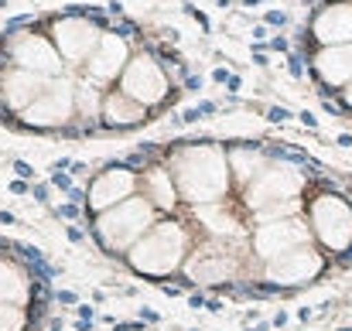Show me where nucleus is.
Masks as SVG:
<instances>
[{
	"mask_svg": "<svg viewBox=\"0 0 352 331\" xmlns=\"http://www.w3.org/2000/svg\"><path fill=\"white\" fill-rule=\"evenodd\" d=\"M168 168L175 174V185L182 198L199 209V205H216L226 202L233 188V171H230V150L216 140L188 144L168 157Z\"/></svg>",
	"mask_w": 352,
	"mask_h": 331,
	"instance_id": "nucleus-1",
	"label": "nucleus"
},
{
	"mask_svg": "<svg viewBox=\"0 0 352 331\" xmlns=\"http://www.w3.org/2000/svg\"><path fill=\"white\" fill-rule=\"evenodd\" d=\"M301 192H305V178L294 164L284 161H270L246 188H243V205L250 209V216L256 222H274V219H291L301 209Z\"/></svg>",
	"mask_w": 352,
	"mask_h": 331,
	"instance_id": "nucleus-2",
	"label": "nucleus"
},
{
	"mask_svg": "<svg viewBox=\"0 0 352 331\" xmlns=\"http://www.w3.org/2000/svg\"><path fill=\"white\" fill-rule=\"evenodd\" d=\"M126 263L144 277H168L188 263V229L175 219L157 222L130 253Z\"/></svg>",
	"mask_w": 352,
	"mask_h": 331,
	"instance_id": "nucleus-3",
	"label": "nucleus"
},
{
	"mask_svg": "<svg viewBox=\"0 0 352 331\" xmlns=\"http://www.w3.org/2000/svg\"><path fill=\"white\" fill-rule=\"evenodd\" d=\"M157 222H161L157 219V209L144 195H133L130 202H123L117 209L96 216L93 232H96V239H100L103 249H110V253H130Z\"/></svg>",
	"mask_w": 352,
	"mask_h": 331,
	"instance_id": "nucleus-4",
	"label": "nucleus"
},
{
	"mask_svg": "<svg viewBox=\"0 0 352 331\" xmlns=\"http://www.w3.org/2000/svg\"><path fill=\"white\" fill-rule=\"evenodd\" d=\"M3 58H7V65L24 69L38 79H62L65 76V62H62L55 41L34 27L10 31L3 38Z\"/></svg>",
	"mask_w": 352,
	"mask_h": 331,
	"instance_id": "nucleus-5",
	"label": "nucleus"
},
{
	"mask_svg": "<svg viewBox=\"0 0 352 331\" xmlns=\"http://www.w3.org/2000/svg\"><path fill=\"white\" fill-rule=\"evenodd\" d=\"M17 119L31 130H62V126L76 123V79L72 76L48 79L45 89L38 93V100Z\"/></svg>",
	"mask_w": 352,
	"mask_h": 331,
	"instance_id": "nucleus-6",
	"label": "nucleus"
},
{
	"mask_svg": "<svg viewBox=\"0 0 352 331\" xmlns=\"http://www.w3.org/2000/svg\"><path fill=\"white\" fill-rule=\"evenodd\" d=\"M117 89L126 93L130 100H137L140 106L157 110V106H164L168 96H171V79H168L164 65H161L151 52H133L130 65H126L123 76H120Z\"/></svg>",
	"mask_w": 352,
	"mask_h": 331,
	"instance_id": "nucleus-7",
	"label": "nucleus"
},
{
	"mask_svg": "<svg viewBox=\"0 0 352 331\" xmlns=\"http://www.w3.org/2000/svg\"><path fill=\"white\" fill-rule=\"evenodd\" d=\"M308 225L329 253H346L352 246V209L332 192H322L308 202Z\"/></svg>",
	"mask_w": 352,
	"mask_h": 331,
	"instance_id": "nucleus-8",
	"label": "nucleus"
},
{
	"mask_svg": "<svg viewBox=\"0 0 352 331\" xmlns=\"http://www.w3.org/2000/svg\"><path fill=\"white\" fill-rule=\"evenodd\" d=\"M103 34L107 31L93 17H82V14H65V17H55L48 24V38L55 41L62 62L72 69H82L89 62V55L100 48Z\"/></svg>",
	"mask_w": 352,
	"mask_h": 331,
	"instance_id": "nucleus-9",
	"label": "nucleus"
},
{
	"mask_svg": "<svg viewBox=\"0 0 352 331\" xmlns=\"http://www.w3.org/2000/svg\"><path fill=\"white\" fill-rule=\"evenodd\" d=\"M311 236H315V232H311L308 219L291 216V219L260 222V225L253 229L250 246H253V256H260L263 263H270V260H277V256H284V253H291V249L311 246Z\"/></svg>",
	"mask_w": 352,
	"mask_h": 331,
	"instance_id": "nucleus-10",
	"label": "nucleus"
},
{
	"mask_svg": "<svg viewBox=\"0 0 352 331\" xmlns=\"http://www.w3.org/2000/svg\"><path fill=\"white\" fill-rule=\"evenodd\" d=\"M140 188V174L126 164H113V168H103L93 181H89V195H86V205L89 212L103 216L110 209H117L123 202H130Z\"/></svg>",
	"mask_w": 352,
	"mask_h": 331,
	"instance_id": "nucleus-11",
	"label": "nucleus"
},
{
	"mask_svg": "<svg viewBox=\"0 0 352 331\" xmlns=\"http://www.w3.org/2000/svg\"><path fill=\"white\" fill-rule=\"evenodd\" d=\"M130 58H133V52H130V41L117 34V31H107L103 34V41H100V48L89 55V62L79 69L82 72V79H89V82H96L100 89H107V86H117L120 76H123V69L130 65Z\"/></svg>",
	"mask_w": 352,
	"mask_h": 331,
	"instance_id": "nucleus-12",
	"label": "nucleus"
},
{
	"mask_svg": "<svg viewBox=\"0 0 352 331\" xmlns=\"http://www.w3.org/2000/svg\"><path fill=\"white\" fill-rule=\"evenodd\" d=\"M236 273H239V260L233 249H226V239L195 246L185 263V277L195 284H223V280H233Z\"/></svg>",
	"mask_w": 352,
	"mask_h": 331,
	"instance_id": "nucleus-13",
	"label": "nucleus"
},
{
	"mask_svg": "<svg viewBox=\"0 0 352 331\" xmlns=\"http://www.w3.org/2000/svg\"><path fill=\"white\" fill-rule=\"evenodd\" d=\"M322 266H325L322 253L311 246H301V249H291V253L263 263V280H270L277 287H301V284L315 280L322 273Z\"/></svg>",
	"mask_w": 352,
	"mask_h": 331,
	"instance_id": "nucleus-14",
	"label": "nucleus"
},
{
	"mask_svg": "<svg viewBox=\"0 0 352 331\" xmlns=\"http://www.w3.org/2000/svg\"><path fill=\"white\" fill-rule=\"evenodd\" d=\"M311 41L318 48L352 45V0H332L311 17Z\"/></svg>",
	"mask_w": 352,
	"mask_h": 331,
	"instance_id": "nucleus-15",
	"label": "nucleus"
},
{
	"mask_svg": "<svg viewBox=\"0 0 352 331\" xmlns=\"http://www.w3.org/2000/svg\"><path fill=\"white\" fill-rule=\"evenodd\" d=\"M45 82H48V79H38V76H31V72H24V69L3 65V69H0V106L7 113H14V116H21V113L38 100V93L45 89Z\"/></svg>",
	"mask_w": 352,
	"mask_h": 331,
	"instance_id": "nucleus-16",
	"label": "nucleus"
},
{
	"mask_svg": "<svg viewBox=\"0 0 352 331\" xmlns=\"http://www.w3.org/2000/svg\"><path fill=\"white\" fill-rule=\"evenodd\" d=\"M311 72L325 89H346L352 86V45L339 48H318L311 55Z\"/></svg>",
	"mask_w": 352,
	"mask_h": 331,
	"instance_id": "nucleus-17",
	"label": "nucleus"
},
{
	"mask_svg": "<svg viewBox=\"0 0 352 331\" xmlns=\"http://www.w3.org/2000/svg\"><path fill=\"white\" fill-rule=\"evenodd\" d=\"M140 188H144V198L157 209V212H175L178 202H182V192L175 185V174L168 164H154L140 174Z\"/></svg>",
	"mask_w": 352,
	"mask_h": 331,
	"instance_id": "nucleus-18",
	"label": "nucleus"
},
{
	"mask_svg": "<svg viewBox=\"0 0 352 331\" xmlns=\"http://www.w3.org/2000/svg\"><path fill=\"white\" fill-rule=\"evenodd\" d=\"M147 116H151V110L140 106L137 100H130L126 93H120L117 86L107 89V100H103V123H107L110 130H130V126H140V123H147Z\"/></svg>",
	"mask_w": 352,
	"mask_h": 331,
	"instance_id": "nucleus-19",
	"label": "nucleus"
},
{
	"mask_svg": "<svg viewBox=\"0 0 352 331\" xmlns=\"http://www.w3.org/2000/svg\"><path fill=\"white\" fill-rule=\"evenodd\" d=\"M267 164H270V157L260 147H253V144L230 147V171H233V185H239V188H246Z\"/></svg>",
	"mask_w": 352,
	"mask_h": 331,
	"instance_id": "nucleus-20",
	"label": "nucleus"
},
{
	"mask_svg": "<svg viewBox=\"0 0 352 331\" xmlns=\"http://www.w3.org/2000/svg\"><path fill=\"white\" fill-rule=\"evenodd\" d=\"M195 219L202 222V229L206 232H212L216 239H239V236H246V229H243V222L236 219L233 212L226 209V202H216V205H199L195 209Z\"/></svg>",
	"mask_w": 352,
	"mask_h": 331,
	"instance_id": "nucleus-21",
	"label": "nucleus"
},
{
	"mask_svg": "<svg viewBox=\"0 0 352 331\" xmlns=\"http://www.w3.org/2000/svg\"><path fill=\"white\" fill-rule=\"evenodd\" d=\"M28 301H31V277L14 260H0V304L24 308Z\"/></svg>",
	"mask_w": 352,
	"mask_h": 331,
	"instance_id": "nucleus-22",
	"label": "nucleus"
},
{
	"mask_svg": "<svg viewBox=\"0 0 352 331\" xmlns=\"http://www.w3.org/2000/svg\"><path fill=\"white\" fill-rule=\"evenodd\" d=\"M103 100H107V89H100L96 82L89 79H76V119L79 123H103Z\"/></svg>",
	"mask_w": 352,
	"mask_h": 331,
	"instance_id": "nucleus-23",
	"label": "nucleus"
},
{
	"mask_svg": "<svg viewBox=\"0 0 352 331\" xmlns=\"http://www.w3.org/2000/svg\"><path fill=\"white\" fill-rule=\"evenodd\" d=\"M24 328H28V315H24V308L0 304V331H24Z\"/></svg>",
	"mask_w": 352,
	"mask_h": 331,
	"instance_id": "nucleus-24",
	"label": "nucleus"
},
{
	"mask_svg": "<svg viewBox=\"0 0 352 331\" xmlns=\"http://www.w3.org/2000/svg\"><path fill=\"white\" fill-rule=\"evenodd\" d=\"M342 103L352 110V86H346V89H342Z\"/></svg>",
	"mask_w": 352,
	"mask_h": 331,
	"instance_id": "nucleus-25",
	"label": "nucleus"
}]
</instances>
